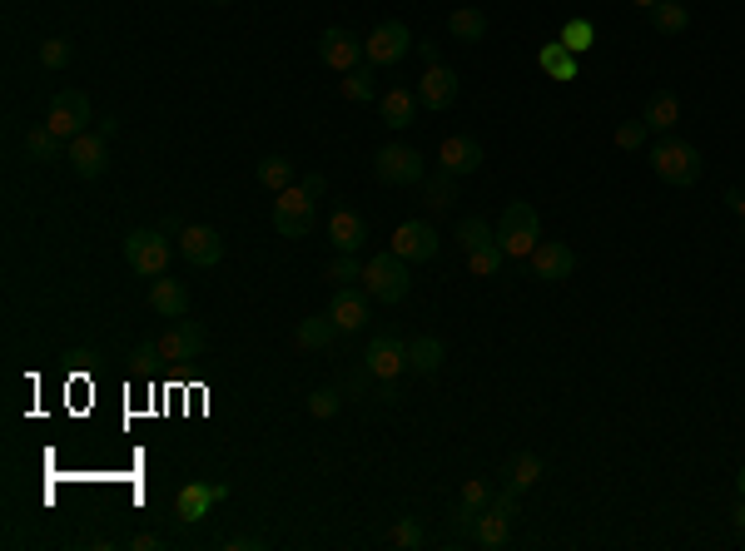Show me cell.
<instances>
[{
    "label": "cell",
    "mask_w": 745,
    "mask_h": 551,
    "mask_svg": "<svg viewBox=\"0 0 745 551\" xmlns=\"http://www.w3.org/2000/svg\"><path fill=\"white\" fill-rule=\"evenodd\" d=\"M259 547H264L259 537H229V542H224V551H259Z\"/></svg>",
    "instance_id": "cell-45"
},
{
    "label": "cell",
    "mask_w": 745,
    "mask_h": 551,
    "mask_svg": "<svg viewBox=\"0 0 745 551\" xmlns=\"http://www.w3.org/2000/svg\"><path fill=\"white\" fill-rule=\"evenodd\" d=\"M502 264H507V254H502V244L497 239H487V244H477V249H467V269L477 278H492L502 274Z\"/></svg>",
    "instance_id": "cell-29"
},
{
    "label": "cell",
    "mask_w": 745,
    "mask_h": 551,
    "mask_svg": "<svg viewBox=\"0 0 745 551\" xmlns=\"http://www.w3.org/2000/svg\"><path fill=\"white\" fill-rule=\"evenodd\" d=\"M60 149H65V139L55 135L50 125H30V130H25V159H30V164H55Z\"/></svg>",
    "instance_id": "cell-25"
},
{
    "label": "cell",
    "mask_w": 745,
    "mask_h": 551,
    "mask_svg": "<svg viewBox=\"0 0 745 551\" xmlns=\"http://www.w3.org/2000/svg\"><path fill=\"white\" fill-rule=\"evenodd\" d=\"M388 542H393V547H403V551H418V547H423V522H418V517H398V522H393V532H388Z\"/></svg>",
    "instance_id": "cell-38"
},
{
    "label": "cell",
    "mask_w": 745,
    "mask_h": 551,
    "mask_svg": "<svg viewBox=\"0 0 745 551\" xmlns=\"http://www.w3.org/2000/svg\"><path fill=\"white\" fill-rule=\"evenodd\" d=\"M447 30H452L462 45H477V40L487 35V15H482V10H472V5H462V10H452V15H447Z\"/></svg>",
    "instance_id": "cell-27"
},
{
    "label": "cell",
    "mask_w": 745,
    "mask_h": 551,
    "mask_svg": "<svg viewBox=\"0 0 745 551\" xmlns=\"http://www.w3.org/2000/svg\"><path fill=\"white\" fill-rule=\"evenodd\" d=\"M214 5H229V0H214Z\"/></svg>",
    "instance_id": "cell-53"
},
{
    "label": "cell",
    "mask_w": 745,
    "mask_h": 551,
    "mask_svg": "<svg viewBox=\"0 0 745 551\" xmlns=\"http://www.w3.org/2000/svg\"><path fill=\"white\" fill-rule=\"evenodd\" d=\"M105 164H110V135H75L70 139V169L80 174V179H95V174H105Z\"/></svg>",
    "instance_id": "cell-15"
},
{
    "label": "cell",
    "mask_w": 745,
    "mask_h": 551,
    "mask_svg": "<svg viewBox=\"0 0 745 551\" xmlns=\"http://www.w3.org/2000/svg\"><path fill=\"white\" fill-rule=\"evenodd\" d=\"M328 239H333L338 254H358V249L368 244V224H363V214H353V209H333V214H328Z\"/></svg>",
    "instance_id": "cell-20"
},
{
    "label": "cell",
    "mask_w": 745,
    "mask_h": 551,
    "mask_svg": "<svg viewBox=\"0 0 745 551\" xmlns=\"http://www.w3.org/2000/svg\"><path fill=\"white\" fill-rule=\"evenodd\" d=\"M373 403H388V408H393V403H398V388H393V383H383V388L373 393Z\"/></svg>",
    "instance_id": "cell-47"
},
{
    "label": "cell",
    "mask_w": 745,
    "mask_h": 551,
    "mask_svg": "<svg viewBox=\"0 0 745 551\" xmlns=\"http://www.w3.org/2000/svg\"><path fill=\"white\" fill-rule=\"evenodd\" d=\"M204 353V328L189 318H174V328L159 338V363H189Z\"/></svg>",
    "instance_id": "cell-14"
},
{
    "label": "cell",
    "mask_w": 745,
    "mask_h": 551,
    "mask_svg": "<svg viewBox=\"0 0 745 551\" xmlns=\"http://www.w3.org/2000/svg\"><path fill=\"white\" fill-rule=\"evenodd\" d=\"M308 229H313V194L303 189V184H289V189H279V199H274V234L279 239H308Z\"/></svg>",
    "instance_id": "cell-6"
},
{
    "label": "cell",
    "mask_w": 745,
    "mask_h": 551,
    "mask_svg": "<svg viewBox=\"0 0 745 551\" xmlns=\"http://www.w3.org/2000/svg\"><path fill=\"white\" fill-rule=\"evenodd\" d=\"M135 547H140V551H154V547H159V537H154V532H145V537H135Z\"/></svg>",
    "instance_id": "cell-50"
},
{
    "label": "cell",
    "mask_w": 745,
    "mask_h": 551,
    "mask_svg": "<svg viewBox=\"0 0 745 551\" xmlns=\"http://www.w3.org/2000/svg\"><path fill=\"white\" fill-rule=\"evenodd\" d=\"M731 522H736V532H741V537H745V497H741V502H736V512H731Z\"/></svg>",
    "instance_id": "cell-48"
},
{
    "label": "cell",
    "mask_w": 745,
    "mask_h": 551,
    "mask_svg": "<svg viewBox=\"0 0 745 551\" xmlns=\"http://www.w3.org/2000/svg\"><path fill=\"white\" fill-rule=\"evenodd\" d=\"M90 120H95V115H90V95H85V90H60V95L50 100V115H45V125L65 139V144L75 135H85Z\"/></svg>",
    "instance_id": "cell-7"
},
{
    "label": "cell",
    "mask_w": 745,
    "mask_h": 551,
    "mask_svg": "<svg viewBox=\"0 0 745 551\" xmlns=\"http://www.w3.org/2000/svg\"><path fill=\"white\" fill-rule=\"evenodd\" d=\"M537 477H542V457H537V452H517V457H512V467H507V482L527 492Z\"/></svg>",
    "instance_id": "cell-35"
},
{
    "label": "cell",
    "mask_w": 745,
    "mask_h": 551,
    "mask_svg": "<svg viewBox=\"0 0 745 551\" xmlns=\"http://www.w3.org/2000/svg\"><path fill=\"white\" fill-rule=\"evenodd\" d=\"M557 40H562V45H567L572 55H582V50H592L596 25H592V20H582V15H577V20H567V25H562V35H557Z\"/></svg>",
    "instance_id": "cell-36"
},
{
    "label": "cell",
    "mask_w": 745,
    "mask_h": 551,
    "mask_svg": "<svg viewBox=\"0 0 745 551\" xmlns=\"http://www.w3.org/2000/svg\"><path fill=\"white\" fill-rule=\"evenodd\" d=\"M363 283H368V298H378V303H403L408 298V288H413V274H408V259L403 254H373L368 264H363Z\"/></svg>",
    "instance_id": "cell-2"
},
{
    "label": "cell",
    "mask_w": 745,
    "mask_h": 551,
    "mask_svg": "<svg viewBox=\"0 0 745 551\" xmlns=\"http://www.w3.org/2000/svg\"><path fill=\"white\" fill-rule=\"evenodd\" d=\"M219 497H224V487H189V492L179 497V517H184V522H199L204 507L219 502Z\"/></svg>",
    "instance_id": "cell-34"
},
{
    "label": "cell",
    "mask_w": 745,
    "mask_h": 551,
    "mask_svg": "<svg viewBox=\"0 0 745 551\" xmlns=\"http://www.w3.org/2000/svg\"><path fill=\"white\" fill-rule=\"evenodd\" d=\"M641 120H646V130H661V135H671V130H676V120H681V100H676L671 90H656V95L646 100Z\"/></svg>",
    "instance_id": "cell-23"
},
{
    "label": "cell",
    "mask_w": 745,
    "mask_h": 551,
    "mask_svg": "<svg viewBox=\"0 0 745 551\" xmlns=\"http://www.w3.org/2000/svg\"><path fill=\"white\" fill-rule=\"evenodd\" d=\"M517 497H522V487L507 482V492H497L492 507H482V512L472 517V542H477V547H487V551L507 547V537H512V517H517Z\"/></svg>",
    "instance_id": "cell-3"
},
{
    "label": "cell",
    "mask_w": 745,
    "mask_h": 551,
    "mask_svg": "<svg viewBox=\"0 0 745 551\" xmlns=\"http://www.w3.org/2000/svg\"><path fill=\"white\" fill-rule=\"evenodd\" d=\"M452 199H457V174H447V169L428 174V204L433 209H452Z\"/></svg>",
    "instance_id": "cell-37"
},
{
    "label": "cell",
    "mask_w": 745,
    "mask_h": 551,
    "mask_svg": "<svg viewBox=\"0 0 745 551\" xmlns=\"http://www.w3.org/2000/svg\"><path fill=\"white\" fill-rule=\"evenodd\" d=\"M651 169H656V179L686 189V184L701 179V149L686 144V139H661V144L651 149Z\"/></svg>",
    "instance_id": "cell-4"
},
{
    "label": "cell",
    "mask_w": 745,
    "mask_h": 551,
    "mask_svg": "<svg viewBox=\"0 0 745 551\" xmlns=\"http://www.w3.org/2000/svg\"><path fill=\"white\" fill-rule=\"evenodd\" d=\"M537 65H542L552 80H577V70H582V65H577V55H572L562 40H547V45L537 50Z\"/></svg>",
    "instance_id": "cell-26"
},
{
    "label": "cell",
    "mask_w": 745,
    "mask_h": 551,
    "mask_svg": "<svg viewBox=\"0 0 745 551\" xmlns=\"http://www.w3.org/2000/svg\"><path fill=\"white\" fill-rule=\"evenodd\" d=\"M70 55H75L70 40H40V65H45V70H65Z\"/></svg>",
    "instance_id": "cell-41"
},
{
    "label": "cell",
    "mask_w": 745,
    "mask_h": 551,
    "mask_svg": "<svg viewBox=\"0 0 745 551\" xmlns=\"http://www.w3.org/2000/svg\"><path fill=\"white\" fill-rule=\"evenodd\" d=\"M651 25H656L661 35H681V30L691 25V10H686L681 0H661V5H651Z\"/></svg>",
    "instance_id": "cell-30"
},
{
    "label": "cell",
    "mask_w": 745,
    "mask_h": 551,
    "mask_svg": "<svg viewBox=\"0 0 745 551\" xmlns=\"http://www.w3.org/2000/svg\"><path fill=\"white\" fill-rule=\"evenodd\" d=\"M726 204H731L736 214H745V194H741V189H731V194H726Z\"/></svg>",
    "instance_id": "cell-49"
},
{
    "label": "cell",
    "mask_w": 745,
    "mask_h": 551,
    "mask_svg": "<svg viewBox=\"0 0 745 551\" xmlns=\"http://www.w3.org/2000/svg\"><path fill=\"white\" fill-rule=\"evenodd\" d=\"M373 174L383 184H423L428 179V164H423V154L413 144H383L373 154Z\"/></svg>",
    "instance_id": "cell-5"
},
{
    "label": "cell",
    "mask_w": 745,
    "mask_h": 551,
    "mask_svg": "<svg viewBox=\"0 0 745 551\" xmlns=\"http://www.w3.org/2000/svg\"><path fill=\"white\" fill-rule=\"evenodd\" d=\"M328 318L338 323V333H358L368 323V293H358L353 283H343L333 298H328Z\"/></svg>",
    "instance_id": "cell-17"
},
{
    "label": "cell",
    "mask_w": 745,
    "mask_h": 551,
    "mask_svg": "<svg viewBox=\"0 0 745 551\" xmlns=\"http://www.w3.org/2000/svg\"><path fill=\"white\" fill-rule=\"evenodd\" d=\"M413 45H418V40H413V30H408L403 20H383V25L363 40V60H368V65H398Z\"/></svg>",
    "instance_id": "cell-9"
},
{
    "label": "cell",
    "mask_w": 745,
    "mask_h": 551,
    "mask_svg": "<svg viewBox=\"0 0 745 551\" xmlns=\"http://www.w3.org/2000/svg\"><path fill=\"white\" fill-rule=\"evenodd\" d=\"M338 408H343V393H338V388H318V393H308V417L328 422Z\"/></svg>",
    "instance_id": "cell-40"
},
{
    "label": "cell",
    "mask_w": 745,
    "mask_h": 551,
    "mask_svg": "<svg viewBox=\"0 0 745 551\" xmlns=\"http://www.w3.org/2000/svg\"><path fill=\"white\" fill-rule=\"evenodd\" d=\"M443 358H447V348H443V338H433V333H423V338L408 343V368L423 373V378H433L443 368Z\"/></svg>",
    "instance_id": "cell-24"
},
{
    "label": "cell",
    "mask_w": 745,
    "mask_h": 551,
    "mask_svg": "<svg viewBox=\"0 0 745 551\" xmlns=\"http://www.w3.org/2000/svg\"><path fill=\"white\" fill-rule=\"evenodd\" d=\"M328 278L343 288V283H353V278H363V264H358V254H338L333 264H328Z\"/></svg>",
    "instance_id": "cell-42"
},
{
    "label": "cell",
    "mask_w": 745,
    "mask_h": 551,
    "mask_svg": "<svg viewBox=\"0 0 745 551\" xmlns=\"http://www.w3.org/2000/svg\"><path fill=\"white\" fill-rule=\"evenodd\" d=\"M527 264H532V278H542V283H562V278H572V269H577V254H572L567 244L547 239V244L532 249Z\"/></svg>",
    "instance_id": "cell-16"
},
{
    "label": "cell",
    "mask_w": 745,
    "mask_h": 551,
    "mask_svg": "<svg viewBox=\"0 0 745 551\" xmlns=\"http://www.w3.org/2000/svg\"><path fill=\"white\" fill-rule=\"evenodd\" d=\"M418 55H423V65H443V60H438V45H433V40H418Z\"/></svg>",
    "instance_id": "cell-46"
},
{
    "label": "cell",
    "mask_w": 745,
    "mask_h": 551,
    "mask_svg": "<svg viewBox=\"0 0 745 551\" xmlns=\"http://www.w3.org/2000/svg\"><path fill=\"white\" fill-rule=\"evenodd\" d=\"M418 100H423L428 110H447V105L457 100V70H452V65H428L423 80H418Z\"/></svg>",
    "instance_id": "cell-19"
},
{
    "label": "cell",
    "mask_w": 745,
    "mask_h": 551,
    "mask_svg": "<svg viewBox=\"0 0 745 551\" xmlns=\"http://www.w3.org/2000/svg\"><path fill=\"white\" fill-rule=\"evenodd\" d=\"M736 487H741V497H745V467H741V472H736Z\"/></svg>",
    "instance_id": "cell-51"
},
{
    "label": "cell",
    "mask_w": 745,
    "mask_h": 551,
    "mask_svg": "<svg viewBox=\"0 0 745 551\" xmlns=\"http://www.w3.org/2000/svg\"><path fill=\"white\" fill-rule=\"evenodd\" d=\"M636 5H641V10H651V5H661V0H636Z\"/></svg>",
    "instance_id": "cell-52"
},
{
    "label": "cell",
    "mask_w": 745,
    "mask_h": 551,
    "mask_svg": "<svg viewBox=\"0 0 745 551\" xmlns=\"http://www.w3.org/2000/svg\"><path fill=\"white\" fill-rule=\"evenodd\" d=\"M492 239V229H487V219H477V214H467L462 224H457V244H462V254L467 249H477V244H487Z\"/></svg>",
    "instance_id": "cell-39"
},
{
    "label": "cell",
    "mask_w": 745,
    "mask_h": 551,
    "mask_svg": "<svg viewBox=\"0 0 745 551\" xmlns=\"http://www.w3.org/2000/svg\"><path fill=\"white\" fill-rule=\"evenodd\" d=\"M641 139H646V120H626V125L616 130V144H621V149H641Z\"/></svg>",
    "instance_id": "cell-44"
},
{
    "label": "cell",
    "mask_w": 745,
    "mask_h": 551,
    "mask_svg": "<svg viewBox=\"0 0 745 551\" xmlns=\"http://www.w3.org/2000/svg\"><path fill=\"white\" fill-rule=\"evenodd\" d=\"M333 333H338V323H333L328 313H323V318H303V323L294 328V338L303 343V348H328Z\"/></svg>",
    "instance_id": "cell-33"
},
{
    "label": "cell",
    "mask_w": 745,
    "mask_h": 551,
    "mask_svg": "<svg viewBox=\"0 0 745 551\" xmlns=\"http://www.w3.org/2000/svg\"><path fill=\"white\" fill-rule=\"evenodd\" d=\"M373 70H378V65H353V70H348V80H343V100L368 105V100L378 95V85H373L378 75H373Z\"/></svg>",
    "instance_id": "cell-31"
},
{
    "label": "cell",
    "mask_w": 745,
    "mask_h": 551,
    "mask_svg": "<svg viewBox=\"0 0 745 551\" xmlns=\"http://www.w3.org/2000/svg\"><path fill=\"white\" fill-rule=\"evenodd\" d=\"M497 244H502V254H507V259H532V249L542 244V219H537V209H532L527 199H517V204H507V209H502Z\"/></svg>",
    "instance_id": "cell-1"
},
{
    "label": "cell",
    "mask_w": 745,
    "mask_h": 551,
    "mask_svg": "<svg viewBox=\"0 0 745 551\" xmlns=\"http://www.w3.org/2000/svg\"><path fill=\"white\" fill-rule=\"evenodd\" d=\"M125 259H130V269L140 278H159L169 269V239L159 229H135L125 239Z\"/></svg>",
    "instance_id": "cell-8"
},
{
    "label": "cell",
    "mask_w": 745,
    "mask_h": 551,
    "mask_svg": "<svg viewBox=\"0 0 745 551\" xmlns=\"http://www.w3.org/2000/svg\"><path fill=\"white\" fill-rule=\"evenodd\" d=\"M318 60H323L328 70L348 75V70L363 60V40H358L353 30H343V25H328V30L318 35Z\"/></svg>",
    "instance_id": "cell-11"
},
{
    "label": "cell",
    "mask_w": 745,
    "mask_h": 551,
    "mask_svg": "<svg viewBox=\"0 0 745 551\" xmlns=\"http://www.w3.org/2000/svg\"><path fill=\"white\" fill-rule=\"evenodd\" d=\"M368 383H373V373H368V363H363V368H353V373L338 378V393H343V398H363Z\"/></svg>",
    "instance_id": "cell-43"
},
{
    "label": "cell",
    "mask_w": 745,
    "mask_h": 551,
    "mask_svg": "<svg viewBox=\"0 0 745 551\" xmlns=\"http://www.w3.org/2000/svg\"><path fill=\"white\" fill-rule=\"evenodd\" d=\"M438 164H443L447 174H477L482 169V144L472 135H447L438 144Z\"/></svg>",
    "instance_id": "cell-18"
},
{
    "label": "cell",
    "mask_w": 745,
    "mask_h": 551,
    "mask_svg": "<svg viewBox=\"0 0 745 551\" xmlns=\"http://www.w3.org/2000/svg\"><path fill=\"white\" fill-rule=\"evenodd\" d=\"M149 308L159 313V318H189V288L179 283V278H154L149 283Z\"/></svg>",
    "instance_id": "cell-21"
},
{
    "label": "cell",
    "mask_w": 745,
    "mask_h": 551,
    "mask_svg": "<svg viewBox=\"0 0 745 551\" xmlns=\"http://www.w3.org/2000/svg\"><path fill=\"white\" fill-rule=\"evenodd\" d=\"M393 254H403L408 264H428V259L438 254V229H433L428 219H408V224H398V234H393Z\"/></svg>",
    "instance_id": "cell-12"
},
{
    "label": "cell",
    "mask_w": 745,
    "mask_h": 551,
    "mask_svg": "<svg viewBox=\"0 0 745 551\" xmlns=\"http://www.w3.org/2000/svg\"><path fill=\"white\" fill-rule=\"evenodd\" d=\"M492 497H497V492H492L482 477H472V482L462 487V497H457V522H462V527H472V517H477L482 507H492Z\"/></svg>",
    "instance_id": "cell-28"
},
{
    "label": "cell",
    "mask_w": 745,
    "mask_h": 551,
    "mask_svg": "<svg viewBox=\"0 0 745 551\" xmlns=\"http://www.w3.org/2000/svg\"><path fill=\"white\" fill-rule=\"evenodd\" d=\"M179 249H184V259H189L194 269H214V264L224 259V239H219V229H209V224H184Z\"/></svg>",
    "instance_id": "cell-13"
},
{
    "label": "cell",
    "mask_w": 745,
    "mask_h": 551,
    "mask_svg": "<svg viewBox=\"0 0 745 551\" xmlns=\"http://www.w3.org/2000/svg\"><path fill=\"white\" fill-rule=\"evenodd\" d=\"M254 174H259V184H264V189H274V194H279V189H289V184H294V159L269 154V159H259V169H254Z\"/></svg>",
    "instance_id": "cell-32"
},
{
    "label": "cell",
    "mask_w": 745,
    "mask_h": 551,
    "mask_svg": "<svg viewBox=\"0 0 745 551\" xmlns=\"http://www.w3.org/2000/svg\"><path fill=\"white\" fill-rule=\"evenodd\" d=\"M741 219H745V214H741Z\"/></svg>",
    "instance_id": "cell-54"
},
{
    "label": "cell",
    "mask_w": 745,
    "mask_h": 551,
    "mask_svg": "<svg viewBox=\"0 0 745 551\" xmlns=\"http://www.w3.org/2000/svg\"><path fill=\"white\" fill-rule=\"evenodd\" d=\"M378 110H383V120L393 125V130H408V125H418V110H423V100H418V90H388L383 100H378Z\"/></svg>",
    "instance_id": "cell-22"
},
{
    "label": "cell",
    "mask_w": 745,
    "mask_h": 551,
    "mask_svg": "<svg viewBox=\"0 0 745 551\" xmlns=\"http://www.w3.org/2000/svg\"><path fill=\"white\" fill-rule=\"evenodd\" d=\"M363 363H368V373L378 378V383H393L403 368H408V343L388 328V333H373L368 338V348H363Z\"/></svg>",
    "instance_id": "cell-10"
}]
</instances>
